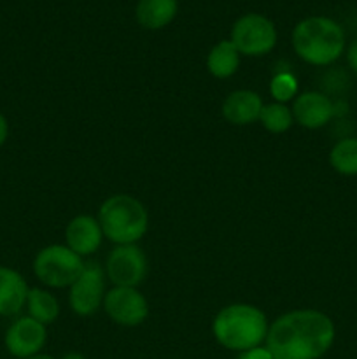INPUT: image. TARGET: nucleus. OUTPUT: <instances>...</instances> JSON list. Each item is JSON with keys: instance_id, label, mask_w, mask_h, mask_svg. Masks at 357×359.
<instances>
[{"instance_id": "1", "label": "nucleus", "mask_w": 357, "mask_h": 359, "mask_svg": "<svg viewBox=\"0 0 357 359\" xmlns=\"http://www.w3.org/2000/svg\"><path fill=\"white\" fill-rule=\"evenodd\" d=\"M336 330L318 311H293L268 328L266 349L273 359H321L331 349Z\"/></svg>"}, {"instance_id": "2", "label": "nucleus", "mask_w": 357, "mask_h": 359, "mask_svg": "<svg viewBox=\"0 0 357 359\" xmlns=\"http://www.w3.org/2000/svg\"><path fill=\"white\" fill-rule=\"evenodd\" d=\"M293 46L296 55L310 65H331L345 51V32L331 18L310 16L294 28Z\"/></svg>"}, {"instance_id": "3", "label": "nucleus", "mask_w": 357, "mask_h": 359, "mask_svg": "<svg viewBox=\"0 0 357 359\" xmlns=\"http://www.w3.org/2000/svg\"><path fill=\"white\" fill-rule=\"evenodd\" d=\"M214 337L230 351H244L259 347L268 335L265 312L254 305L234 304L223 309L212 325Z\"/></svg>"}, {"instance_id": "4", "label": "nucleus", "mask_w": 357, "mask_h": 359, "mask_svg": "<svg viewBox=\"0 0 357 359\" xmlns=\"http://www.w3.org/2000/svg\"><path fill=\"white\" fill-rule=\"evenodd\" d=\"M102 231L118 245L135 244L146 235L149 216L142 203L130 195H114L105 200L98 212Z\"/></svg>"}, {"instance_id": "5", "label": "nucleus", "mask_w": 357, "mask_h": 359, "mask_svg": "<svg viewBox=\"0 0 357 359\" xmlns=\"http://www.w3.org/2000/svg\"><path fill=\"white\" fill-rule=\"evenodd\" d=\"M83 258L66 245H48L41 249L34 259V272L41 283L51 287H66L83 273Z\"/></svg>"}, {"instance_id": "6", "label": "nucleus", "mask_w": 357, "mask_h": 359, "mask_svg": "<svg viewBox=\"0 0 357 359\" xmlns=\"http://www.w3.org/2000/svg\"><path fill=\"white\" fill-rule=\"evenodd\" d=\"M230 41L241 55L261 56L275 48L276 28L261 14H245L231 28Z\"/></svg>"}, {"instance_id": "7", "label": "nucleus", "mask_w": 357, "mask_h": 359, "mask_svg": "<svg viewBox=\"0 0 357 359\" xmlns=\"http://www.w3.org/2000/svg\"><path fill=\"white\" fill-rule=\"evenodd\" d=\"M107 276L118 287H136L147 276V258L135 244L118 245L107 258Z\"/></svg>"}, {"instance_id": "8", "label": "nucleus", "mask_w": 357, "mask_h": 359, "mask_svg": "<svg viewBox=\"0 0 357 359\" xmlns=\"http://www.w3.org/2000/svg\"><path fill=\"white\" fill-rule=\"evenodd\" d=\"M105 298V279L100 265L94 262L84 265L83 273L70 286V307L77 316L94 314Z\"/></svg>"}, {"instance_id": "9", "label": "nucleus", "mask_w": 357, "mask_h": 359, "mask_svg": "<svg viewBox=\"0 0 357 359\" xmlns=\"http://www.w3.org/2000/svg\"><path fill=\"white\" fill-rule=\"evenodd\" d=\"M104 309L108 318L121 326H139L149 316V305L136 287H118L104 298Z\"/></svg>"}, {"instance_id": "10", "label": "nucleus", "mask_w": 357, "mask_h": 359, "mask_svg": "<svg viewBox=\"0 0 357 359\" xmlns=\"http://www.w3.org/2000/svg\"><path fill=\"white\" fill-rule=\"evenodd\" d=\"M46 337V326L27 316L9 326L6 333V347L14 358L27 359L41 353Z\"/></svg>"}, {"instance_id": "11", "label": "nucleus", "mask_w": 357, "mask_h": 359, "mask_svg": "<svg viewBox=\"0 0 357 359\" xmlns=\"http://www.w3.org/2000/svg\"><path fill=\"white\" fill-rule=\"evenodd\" d=\"M293 118L308 130H317L335 118V104L318 91L301 93L293 104Z\"/></svg>"}, {"instance_id": "12", "label": "nucleus", "mask_w": 357, "mask_h": 359, "mask_svg": "<svg viewBox=\"0 0 357 359\" xmlns=\"http://www.w3.org/2000/svg\"><path fill=\"white\" fill-rule=\"evenodd\" d=\"M102 237H104V231H102L100 223L91 216L74 217L65 230L66 248L72 249L80 258L93 255L100 248Z\"/></svg>"}, {"instance_id": "13", "label": "nucleus", "mask_w": 357, "mask_h": 359, "mask_svg": "<svg viewBox=\"0 0 357 359\" xmlns=\"http://www.w3.org/2000/svg\"><path fill=\"white\" fill-rule=\"evenodd\" d=\"M262 100L255 91L238 90L226 97L223 104V116L231 125H248L258 121L262 111Z\"/></svg>"}, {"instance_id": "14", "label": "nucleus", "mask_w": 357, "mask_h": 359, "mask_svg": "<svg viewBox=\"0 0 357 359\" xmlns=\"http://www.w3.org/2000/svg\"><path fill=\"white\" fill-rule=\"evenodd\" d=\"M28 286L16 270L0 266V316H14L24 307Z\"/></svg>"}, {"instance_id": "15", "label": "nucleus", "mask_w": 357, "mask_h": 359, "mask_svg": "<svg viewBox=\"0 0 357 359\" xmlns=\"http://www.w3.org/2000/svg\"><path fill=\"white\" fill-rule=\"evenodd\" d=\"M177 0H140L136 6V21L147 30H160L175 18Z\"/></svg>"}, {"instance_id": "16", "label": "nucleus", "mask_w": 357, "mask_h": 359, "mask_svg": "<svg viewBox=\"0 0 357 359\" xmlns=\"http://www.w3.org/2000/svg\"><path fill=\"white\" fill-rule=\"evenodd\" d=\"M238 65H240V53L231 41L217 42L206 58L209 72L217 79L231 77L238 70Z\"/></svg>"}, {"instance_id": "17", "label": "nucleus", "mask_w": 357, "mask_h": 359, "mask_svg": "<svg viewBox=\"0 0 357 359\" xmlns=\"http://www.w3.org/2000/svg\"><path fill=\"white\" fill-rule=\"evenodd\" d=\"M27 307L30 318L42 323L44 326L55 323L59 314V307L56 298L52 297L49 291L38 290V287H34V290L28 291Z\"/></svg>"}, {"instance_id": "18", "label": "nucleus", "mask_w": 357, "mask_h": 359, "mask_svg": "<svg viewBox=\"0 0 357 359\" xmlns=\"http://www.w3.org/2000/svg\"><path fill=\"white\" fill-rule=\"evenodd\" d=\"M329 163L338 174L357 175V137L338 140L329 153Z\"/></svg>"}, {"instance_id": "19", "label": "nucleus", "mask_w": 357, "mask_h": 359, "mask_svg": "<svg viewBox=\"0 0 357 359\" xmlns=\"http://www.w3.org/2000/svg\"><path fill=\"white\" fill-rule=\"evenodd\" d=\"M293 111L284 104H279V102L265 105L261 116H259V121L262 123V126L272 133L287 132L290 125H293Z\"/></svg>"}, {"instance_id": "20", "label": "nucleus", "mask_w": 357, "mask_h": 359, "mask_svg": "<svg viewBox=\"0 0 357 359\" xmlns=\"http://www.w3.org/2000/svg\"><path fill=\"white\" fill-rule=\"evenodd\" d=\"M270 91H272V97L275 98L279 104H282V102L290 100V98L296 95L298 83L290 74H279V76H275L272 79Z\"/></svg>"}, {"instance_id": "21", "label": "nucleus", "mask_w": 357, "mask_h": 359, "mask_svg": "<svg viewBox=\"0 0 357 359\" xmlns=\"http://www.w3.org/2000/svg\"><path fill=\"white\" fill-rule=\"evenodd\" d=\"M237 359H273L272 353H270L266 347H254V349L244 351V353L238 354Z\"/></svg>"}, {"instance_id": "22", "label": "nucleus", "mask_w": 357, "mask_h": 359, "mask_svg": "<svg viewBox=\"0 0 357 359\" xmlns=\"http://www.w3.org/2000/svg\"><path fill=\"white\" fill-rule=\"evenodd\" d=\"M346 60H349V67L352 72L357 76V37L350 42L349 49H346Z\"/></svg>"}, {"instance_id": "23", "label": "nucleus", "mask_w": 357, "mask_h": 359, "mask_svg": "<svg viewBox=\"0 0 357 359\" xmlns=\"http://www.w3.org/2000/svg\"><path fill=\"white\" fill-rule=\"evenodd\" d=\"M7 133H9V125H7V119L4 118V114L0 112V146L6 142Z\"/></svg>"}, {"instance_id": "24", "label": "nucleus", "mask_w": 357, "mask_h": 359, "mask_svg": "<svg viewBox=\"0 0 357 359\" xmlns=\"http://www.w3.org/2000/svg\"><path fill=\"white\" fill-rule=\"evenodd\" d=\"M62 359H86L80 353H66Z\"/></svg>"}, {"instance_id": "25", "label": "nucleus", "mask_w": 357, "mask_h": 359, "mask_svg": "<svg viewBox=\"0 0 357 359\" xmlns=\"http://www.w3.org/2000/svg\"><path fill=\"white\" fill-rule=\"evenodd\" d=\"M27 359H55V358L48 356V354H35V356H31V358H27Z\"/></svg>"}]
</instances>
